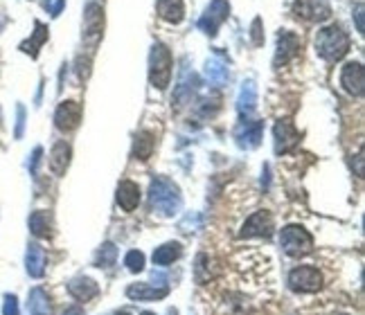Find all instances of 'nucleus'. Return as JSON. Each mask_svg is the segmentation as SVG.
Listing matches in <instances>:
<instances>
[{"label":"nucleus","instance_id":"17","mask_svg":"<svg viewBox=\"0 0 365 315\" xmlns=\"http://www.w3.org/2000/svg\"><path fill=\"white\" fill-rule=\"evenodd\" d=\"M68 293L79 302H88L100 293V286H97V281L91 277H75V279H70Z\"/></svg>","mask_w":365,"mask_h":315},{"label":"nucleus","instance_id":"1","mask_svg":"<svg viewBox=\"0 0 365 315\" xmlns=\"http://www.w3.org/2000/svg\"><path fill=\"white\" fill-rule=\"evenodd\" d=\"M350 50V36L345 34L340 25H327L318 32L316 36V52L322 56L324 61L334 63L340 61Z\"/></svg>","mask_w":365,"mask_h":315},{"label":"nucleus","instance_id":"13","mask_svg":"<svg viewBox=\"0 0 365 315\" xmlns=\"http://www.w3.org/2000/svg\"><path fill=\"white\" fill-rule=\"evenodd\" d=\"M340 84L350 95H356L361 97L363 95V86H365V72H363V66L361 63H347L340 72Z\"/></svg>","mask_w":365,"mask_h":315},{"label":"nucleus","instance_id":"10","mask_svg":"<svg viewBox=\"0 0 365 315\" xmlns=\"http://www.w3.org/2000/svg\"><path fill=\"white\" fill-rule=\"evenodd\" d=\"M81 104L79 102H72V100H68V102H61L59 104V108H56V113H54V124H56V128L59 131H75V128L79 126V122H81Z\"/></svg>","mask_w":365,"mask_h":315},{"label":"nucleus","instance_id":"25","mask_svg":"<svg viewBox=\"0 0 365 315\" xmlns=\"http://www.w3.org/2000/svg\"><path fill=\"white\" fill-rule=\"evenodd\" d=\"M255 104H257V88L253 82H246L241 86L239 97H237V110L241 115H250V113L255 110Z\"/></svg>","mask_w":365,"mask_h":315},{"label":"nucleus","instance_id":"8","mask_svg":"<svg viewBox=\"0 0 365 315\" xmlns=\"http://www.w3.org/2000/svg\"><path fill=\"white\" fill-rule=\"evenodd\" d=\"M294 14L302 21L322 23L331 16V7H329L327 0H296Z\"/></svg>","mask_w":365,"mask_h":315},{"label":"nucleus","instance_id":"3","mask_svg":"<svg viewBox=\"0 0 365 315\" xmlns=\"http://www.w3.org/2000/svg\"><path fill=\"white\" fill-rule=\"evenodd\" d=\"M169 79H172V52L167 50V45L156 43L149 54V82L158 91H165Z\"/></svg>","mask_w":365,"mask_h":315},{"label":"nucleus","instance_id":"29","mask_svg":"<svg viewBox=\"0 0 365 315\" xmlns=\"http://www.w3.org/2000/svg\"><path fill=\"white\" fill-rule=\"evenodd\" d=\"M197 91V77L194 75H185L181 79V84L176 88V102H188L192 100V93Z\"/></svg>","mask_w":365,"mask_h":315},{"label":"nucleus","instance_id":"39","mask_svg":"<svg viewBox=\"0 0 365 315\" xmlns=\"http://www.w3.org/2000/svg\"><path fill=\"white\" fill-rule=\"evenodd\" d=\"M334 315H347V313H334Z\"/></svg>","mask_w":365,"mask_h":315},{"label":"nucleus","instance_id":"6","mask_svg":"<svg viewBox=\"0 0 365 315\" xmlns=\"http://www.w3.org/2000/svg\"><path fill=\"white\" fill-rule=\"evenodd\" d=\"M275 230L273 225V216L269 209H259L253 216H248L246 223L241 225L239 237L241 239H253V237H271Z\"/></svg>","mask_w":365,"mask_h":315},{"label":"nucleus","instance_id":"37","mask_svg":"<svg viewBox=\"0 0 365 315\" xmlns=\"http://www.w3.org/2000/svg\"><path fill=\"white\" fill-rule=\"evenodd\" d=\"M63 315H84V309L81 306H70V309L63 311Z\"/></svg>","mask_w":365,"mask_h":315},{"label":"nucleus","instance_id":"15","mask_svg":"<svg viewBox=\"0 0 365 315\" xmlns=\"http://www.w3.org/2000/svg\"><path fill=\"white\" fill-rule=\"evenodd\" d=\"M126 295L137 302H153V300L167 297L169 288L167 286H151V284H131L126 288Z\"/></svg>","mask_w":365,"mask_h":315},{"label":"nucleus","instance_id":"19","mask_svg":"<svg viewBox=\"0 0 365 315\" xmlns=\"http://www.w3.org/2000/svg\"><path fill=\"white\" fill-rule=\"evenodd\" d=\"M70 156H72V149L68 142H56L52 151H50V169L54 176H63L66 174V169L70 165Z\"/></svg>","mask_w":365,"mask_h":315},{"label":"nucleus","instance_id":"33","mask_svg":"<svg viewBox=\"0 0 365 315\" xmlns=\"http://www.w3.org/2000/svg\"><path fill=\"white\" fill-rule=\"evenodd\" d=\"M356 27H359V32L363 34L365 32V25H363V3H356Z\"/></svg>","mask_w":365,"mask_h":315},{"label":"nucleus","instance_id":"18","mask_svg":"<svg viewBox=\"0 0 365 315\" xmlns=\"http://www.w3.org/2000/svg\"><path fill=\"white\" fill-rule=\"evenodd\" d=\"M25 268L27 275L34 279H41L45 275V250L38 244H30L27 246V255H25Z\"/></svg>","mask_w":365,"mask_h":315},{"label":"nucleus","instance_id":"36","mask_svg":"<svg viewBox=\"0 0 365 315\" xmlns=\"http://www.w3.org/2000/svg\"><path fill=\"white\" fill-rule=\"evenodd\" d=\"M41 149H34V153H32V174H36V165H38V158H41Z\"/></svg>","mask_w":365,"mask_h":315},{"label":"nucleus","instance_id":"38","mask_svg":"<svg viewBox=\"0 0 365 315\" xmlns=\"http://www.w3.org/2000/svg\"><path fill=\"white\" fill-rule=\"evenodd\" d=\"M118 315H129V313H126V311H122V313H118Z\"/></svg>","mask_w":365,"mask_h":315},{"label":"nucleus","instance_id":"22","mask_svg":"<svg viewBox=\"0 0 365 315\" xmlns=\"http://www.w3.org/2000/svg\"><path fill=\"white\" fill-rule=\"evenodd\" d=\"M30 230H32L34 237H41V239L52 237V219H50V214L43 212V209H36V212L30 216Z\"/></svg>","mask_w":365,"mask_h":315},{"label":"nucleus","instance_id":"23","mask_svg":"<svg viewBox=\"0 0 365 315\" xmlns=\"http://www.w3.org/2000/svg\"><path fill=\"white\" fill-rule=\"evenodd\" d=\"M181 255H183V246L176 244V241H169V244H162L160 248L153 250V264L169 266V264H174Z\"/></svg>","mask_w":365,"mask_h":315},{"label":"nucleus","instance_id":"16","mask_svg":"<svg viewBox=\"0 0 365 315\" xmlns=\"http://www.w3.org/2000/svg\"><path fill=\"white\" fill-rule=\"evenodd\" d=\"M118 205L124 209V212H133L140 203V187L133 180H122L118 185Z\"/></svg>","mask_w":365,"mask_h":315},{"label":"nucleus","instance_id":"40","mask_svg":"<svg viewBox=\"0 0 365 315\" xmlns=\"http://www.w3.org/2000/svg\"><path fill=\"white\" fill-rule=\"evenodd\" d=\"M142 315H153V313H142Z\"/></svg>","mask_w":365,"mask_h":315},{"label":"nucleus","instance_id":"7","mask_svg":"<svg viewBox=\"0 0 365 315\" xmlns=\"http://www.w3.org/2000/svg\"><path fill=\"white\" fill-rule=\"evenodd\" d=\"M228 14H230L228 0H212V3L208 5L206 14L201 16L199 27H201L203 32H206V34L214 36V34H217V30L223 25V21H225V19H228Z\"/></svg>","mask_w":365,"mask_h":315},{"label":"nucleus","instance_id":"21","mask_svg":"<svg viewBox=\"0 0 365 315\" xmlns=\"http://www.w3.org/2000/svg\"><path fill=\"white\" fill-rule=\"evenodd\" d=\"M27 315H52L50 297L43 288H32L27 295Z\"/></svg>","mask_w":365,"mask_h":315},{"label":"nucleus","instance_id":"24","mask_svg":"<svg viewBox=\"0 0 365 315\" xmlns=\"http://www.w3.org/2000/svg\"><path fill=\"white\" fill-rule=\"evenodd\" d=\"M153 149H156V137L149 131H140L135 135V142H133V156L135 160H149Z\"/></svg>","mask_w":365,"mask_h":315},{"label":"nucleus","instance_id":"30","mask_svg":"<svg viewBox=\"0 0 365 315\" xmlns=\"http://www.w3.org/2000/svg\"><path fill=\"white\" fill-rule=\"evenodd\" d=\"M194 275H197V281L199 284H206L214 277V272L210 270V257L208 255H199L197 266H194Z\"/></svg>","mask_w":365,"mask_h":315},{"label":"nucleus","instance_id":"28","mask_svg":"<svg viewBox=\"0 0 365 315\" xmlns=\"http://www.w3.org/2000/svg\"><path fill=\"white\" fill-rule=\"evenodd\" d=\"M118 259V248L113 246V244H104L100 250H97V255H95V264H97V268H109V266H113Z\"/></svg>","mask_w":365,"mask_h":315},{"label":"nucleus","instance_id":"9","mask_svg":"<svg viewBox=\"0 0 365 315\" xmlns=\"http://www.w3.org/2000/svg\"><path fill=\"white\" fill-rule=\"evenodd\" d=\"M273 140H275V153L282 156V153L294 151L300 144V133L294 126V122L289 119H280L278 124L273 126Z\"/></svg>","mask_w":365,"mask_h":315},{"label":"nucleus","instance_id":"20","mask_svg":"<svg viewBox=\"0 0 365 315\" xmlns=\"http://www.w3.org/2000/svg\"><path fill=\"white\" fill-rule=\"evenodd\" d=\"M158 16L162 21L172 23V25H178L185 19V5L183 0H158L156 5Z\"/></svg>","mask_w":365,"mask_h":315},{"label":"nucleus","instance_id":"35","mask_svg":"<svg viewBox=\"0 0 365 315\" xmlns=\"http://www.w3.org/2000/svg\"><path fill=\"white\" fill-rule=\"evenodd\" d=\"M23 124H25V110L19 106V126H16V137L23 135Z\"/></svg>","mask_w":365,"mask_h":315},{"label":"nucleus","instance_id":"11","mask_svg":"<svg viewBox=\"0 0 365 315\" xmlns=\"http://www.w3.org/2000/svg\"><path fill=\"white\" fill-rule=\"evenodd\" d=\"M102 25H104V10L102 5L91 3L84 14V38L91 45H95L102 38Z\"/></svg>","mask_w":365,"mask_h":315},{"label":"nucleus","instance_id":"12","mask_svg":"<svg viewBox=\"0 0 365 315\" xmlns=\"http://www.w3.org/2000/svg\"><path fill=\"white\" fill-rule=\"evenodd\" d=\"M300 50V36L289 30H282L278 34V52H275V68L289 63Z\"/></svg>","mask_w":365,"mask_h":315},{"label":"nucleus","instance_id":"34","mask_svg":"<svg viewBox=\"0 0 365 315\" xmlns=\"http://www.w3.org/2000/svg\"><path fill=\"white\" fill-rule=\"evenodd\" d=\"M259 27H262V21L255 19V23H253V43L255 45H262V34H259Z\"/></svg>","mask_w":365,"mask_h":315},{"label":"nucleus","instance_id":"31","mask_svg":"<svg viewBox=\"0 0 365 315\" xmlns=\"http://www.w3.org/2000/svg\"><path fill=\"white\" fill-rule=\"evenodd\" d=\"M124 266L131 272H140L144 268V255L140 253V250H131V253H126V257H124Z\"/></svg>","mask_w":365,"mask_h":315},{"label":"nucleus","instance_id":"5","mask_svg":"<svg viewBox=\"0 0 365 315\" xmlns=\"http://www.w3.org/2000/svg\"><path fill=\"white\" fill-rule=\"evenodd\" d=\"M289 286L298 293H318L322 288V275L313 266H298L289 272Z\"/></svg>","mask_w":365,"mask_h":315},{"label":"nucleus","instance_id":"26","mask_svg":"<svg viewBox=\"0 0 365 315\" xmlns=\"http://www.w3.org/2000/svg\"><path fill=\"white\" fill-rule=\"evenodd\" d=\"M206 77H208V82L212 86H223L225 82H228V68H225L223 61L210 59L206 63Z\"/></svg>","mask_w":365,"mask_h":315},{"label":"nucleus","instance_id":"32","mask_svg":"<svg viewBox=\"0 0 365 315\" xmlns=\"http://www.w3.org/2000/svg\"><path fill=\"white\" fill-rule=\"evenodd\" d=\"M3 315H21V311H19V300H16V295H5Z\"/></svg>","mask_w":365,"mask_h":315},{"label":"nucleus","instance_id":"2","mask_svg":"<svg viewBox=\"0 0 365 315\" xmlns=\"http://www.w3.org/2000/svg\"><path fill=\"white\" fill-rule=\"evenodd\" d=\"M149 198H151V205L156 207V212H160L162 216L178 214V209L183 205L181 189H178L169 178H165V176H158V178L151 183Z\"/></svg>","mask_w":365,"mask_h":315},{"label":"nucleus","instance_id":"14","mask_svg":"<svg viewBox=\"0 0 365 315\" xmlns=\"http://www.w3.org/2000/svg\"><path fill=\"white\" fill-rule=\"evenodd\" d=\"M262 131L264 126L262 122H257V119H248V122H241L237 133H234V137H237L239 147L243 149H255L259 140H262Z\"/></svg>","mask_w":365,"mask_h":315},{"label":"nucleus","instance_id":"27","mask_svg":"<svg viewBox=\"0 0 365 315\" xmlns=\"http://www.w3.org/2000/svg\"><path fill=\"white\" fill-rule=\"evenodd\" d=\"M45 41H47V27L43 25V23H36L34 34H32V38H27L25 43H21V50L25 54H30V56H36L41 45H43Z\"/></svg>","mask_w":365,"mask_h":315},{"label":"nucleus","instance_id":"4","mask_svg":"<svg viewBox=\"0 0 365 315\" xmlns=\"http://www.w3.org/2000/svg\"><path fill=\"white\" fill-rule=\"evenodd\" d=\"M280 246L289 257H305L313 250V237L302 225H287L280 232Z\"/></svg>","mask_w":365,"mask_h":315}]
</instances>
